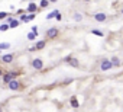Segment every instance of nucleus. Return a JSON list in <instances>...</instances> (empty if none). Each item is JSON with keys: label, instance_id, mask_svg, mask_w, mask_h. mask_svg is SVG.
Masks as SVG:
<instances>
[{"label": "nucleus", "instance_id": "20e7f679", "mask_svg": "<svg viewBox=\"0 0 123 112\" xmlns=\"http://www.w3.org/2000/svg\"><path fill=\"white\" fill-rule=\"evenodd\" d=\"M113 66H112V63H110V60H106L104 58L103 61H101V64H100V68L103 70V71H107V70H110Z\"/></svg>", "mask_w": 123, "mask_h": 112}, {"label": "nucleus", "instance_id": "cd10ccee", "mask_svg": "<svg viewBox=\"0 0 123 112\" xmlns=\"http://www.w3.org/2000/svg\"><path fill=\"white\" fill-rule=\"evenodd\" d=\"M84 2H91V0H84Z\"/></svg>", "mask_w": 123, "mask_h": 112}, {"label": "nucleus", "instance_id": "6ab92c4d", "mask_svg": "<svg viewBox=\"0 0 123 112\" xmlns=\"http://www.w3.org/2000/svg\"><path fill=\"white\" fill-rule=\"evenodd\" d=\"M20 22H29V19H28V16L23 13L22 16H20Z\"/></svg>", "mask_w": 123, "mask_h": 112}, {"label": "nucleus", "instance_id": "393cba45", "mask_svg": "<svg viewBox=\"0 0 123 112\" xmlns=\"http://www.w3.org/2000/svg\"><path fill=\"white\" fill-rule=\"evenodd\" d=\"M32 32H35V34H38V28H36V26H33V28H32Z\"/></svg>", "mask_w": 123, "mask_h": 112}, {"label": "nucleus", "instance_id": "4468645a", "mask_svg": "<svg viewBox=\"0 0 123 112\" xmlns=\"http://www.w3.org/2000/svg\"><path fill=\"white\" fill-rule=\"evenodd\" d=\"M36 36H38V34H35V32H29V34H28V39H29V41H33L35 38H36Z\"/></svg>", "mask_w": 123, "mask_h": 112}, {"label": "nucleus", "instance_id": "4be33fe9", "mask_svg": "<svg viewBox=\"0 0 123 112\" xmlns=\"http://www.w3.org/2000/svg\"><path fill=\"white\" fill-rule=\"evenodd\" d=\"M74 19H75V21H81V19H83V16H81L80 13H77V15L74 16Z\"/></svg>", "mask_w": 123, "mask_h": 112}, {"label": "nucleus", "instance_id": "9b49d317", "mask_svg": "<svg viewBox=\"0 0 123 112\" xmlns=\"http://www.w3.org/2000/svg\"><path fill=\"white\" fill-rule=\"evenodd\" d=\"M19 25H20V21H17V19H12V21L9 22V26H10V28H17Z\"/></svg>", "mask_w": 123, "mask_h": 112}, {"label": "nucleus", "instance_id": "c85d7f7f", "mask_svg": "<svg viewBox=\"0 0 123 112\" xmlns=\"http://www.w3.org/2000/svg\"><path fill=\"white\" fill-rule=\"evenodd\" d=\"M0 112H3V109H2V108H0Z\"/></svg>", "mask_w": 123, "mask_h": 112}, {"label": "nucleus", "instance_id": "7ed1b4c3", "mask_svg": "<svg viewBox=\"0 0 123 112\" xmlns=\"http://www.w3.org/2000/svg\"><path fill=\"white\" fill-rule=\"evenodd\" d=\"M32 67H33L35 70H41V68L44 67V61H42L41 58H33V60H32Z\"/></svg>", "mask_w": 123, "mask_h": 112}, {"label": "nucleus", "instance_id": "f8f14e48", "mask_svg": "<svg viewBox=\"0 0 123 112\" xmlns=\"http://www.w3.org/2000/svg\"><path fill=\"white\" fill-rule=\"evenodd\" d=\"M110 63H112V66H113V67H119V66H120V61H119V58H117V57H113V58L110 60Z\"/></svg>", "mask_w": 123, "mask_h": 112}, {"label": "nucleus", "instance_id": "f03ea898", "mask_svg": "<svg viewBox=\"0 0 123 112\" xmlns=\"http://www.w3.org/2000/svg\"><path fill=\"white\" fill-rule=\"evenodd\" d=\"M58 34H59V32H58V29H57V28H51V29H48V31H46V36H48L49 39L57 38Z\"/></svg>", "mask_w": 123, "mask_h": 112}, {"label": "nucleus", "instance_id": "6e6552de", "mask_svg": "<svg viewBox=\"0 0 123 112\" xmlns=\"http://www.w3.org/2000/svg\"><path fill=\"white\" fill-rule=\"evenodd\" d=\"M13 57H15L13 54H6V55H3V57H2V61H3L5 64H9V63L13 61Z\"/></svg>", "mask_w": 123, "mask_h": 112}, {"label": "nucleus", "instance_id": "bb28decb", "mask_svg": "<svg viewBox=\"0 0 123 112\" xmlns=\"http://www.w3.org/2000/svg\"><path fill=\"white\" fill-rule=\"evenodd\" d=\"M49 2H52V3H55V2H57V0H49Z\"/></svg>", "mask_w": 123, "mask_h": 112}, {"label": "nucleus", "instance_id": "dca6fc26", "mask_svg": "<svg viewBox=\"0 0 123 112\" xmlns=\"http://www.w3.org/2000/svg\"><path fill=\"white\" fill-rule=\"evenodd\" d=\"M6 48H10V44L9 42H2V44H0V51L6 50Z\"/></svg>", "mask_w": 123, "mask_h": 112}, {"label": "nucleus", "instance_id": "a211bd4d", "mask_svg": "<svg viewBox=\"0 0 123 112\" xmlns=\"http://www.w3.org/2000/svg\"><path fill=\"white\" fill-rule=\"evenodd\" d=\"M57 13H58V10H54V12H51V13L46 16V19H52V17H55V16H57Z\"/></svg>", "mask_w": 123, "mask_h": 112}, {"label": "nucleus", "instance_id": "423d86ee", "mask_svg": "<svg viewBox=\"0 0 123 112\" xmlns=\"http://www.w3.org/2000/svg\"><path fill=\"white\" fill-rule=\"evenodd\" d=\"M45 45H46V42H45V41H39V42H36V44H35V47L29 48V51H36V50H42V48H44Z\"/></svg>", "mask_w": 123, "mask_h": 112}, {"label": "nucleus", "instance_id": "b1692460", "mask_svg": "<svg viewBox=\"0 0 123 112\" xmlns=\"http://www.w3.org/2000/svg\"><path fill=\"white\" fill-rule=\"evenodd\" d=\"M61 17H62V16H61V13L58 12V13H57V16H55V19H57V21H61Z\"/></svg>", "mask_w": 123, "mask_h": 112}, {"label": "nucleus", "instance_id": "9d476101", "mask_svg": "<svg viewBox=\"0 0 123 112\" xmlns=\"http://www.w3.org/2000/svg\"><path fill=\"white\" fill-rule=\"evenodd\" d=\"M2 79H3V83H9L13 77H12V74L7 71V73H3V76H2Z\"/></svg>", "mask_w": 123, "mask_h": 112}, {"label": "nucleus", "instance_id": "5701e85b", "mask_svg": "<svg viewBox=\"0 0 123 112\" xmlns=\"http://www.w3.org/2000/svg\"><path fill=\"white\" fill-rule=\"evenodd\" d=\"M35 16H36V13H32V15H29V16H28V19H29V21H32V19H35Z\"/></svg>", "mask_w": 123, "mask_h": 112}, {"label": "nucleus", "instance_id": "f257e3e1", "mask_svg": "<svg viewBox=\"0 0 123 112\" xmlns=\"http://www.w3.org/2000/svg\"><path fill=\"white\" fill-rule=\"evenodd\" d=\"M7 87H9L10 90H19V89L22 87V84H20V82H19V80L12 79V80L7 83Z\"/></svg>", "mask_w": 123, "mask_h": 112}, {"label": "nucleus", "instance_id": "0eeeda50", "mask_svg": "<svg viewBox=\"0 0 123 112\" xmlns=\"http://www.w3.org/2000/svg\"><path fill=\"white\" fill-rule=\"evenodd\" d=\"M94 19L97 22H104V21L107 19V16H106V13H96L94 15Z\"/></svg>", "mask_w": 123, "mask_h": 112}, {"label": "nucleus", "instance_id": "c756f323", "mask_svg": "<svg viewBox=\"0 0 123 112\" xmlns=\"http://www.w3.org/2000/svg\"><path fill=\"white\" fill-rule=\"evenodd\" d=\"M122 15H123V9H122Z\"/></svg>", "mask_w": 123, "mask_h": 112}, {"label": "nucleus", "instance_id": "39448f33", "mask_svg": "<svg viewBox=\"0 0 123 112\" xmlns=\"http://www.w3.org/2000/svg\"><path fill=\"white\" fill-rule=\"evenodd\" d=\"M65 61H67L69 66H71V67H75V68L80 66V63H78V60H77V58H71V57H68V58H65Z\"/></svg>", "mask_w": 123, "mask_h": 112}, {"label": "nucleus", "instance_id": "1a4fd4ad", "mask_svg": "<svg viewBox=\"0 0 123 112\" xmlns=\"http://www.w3.org/2000/svg\"><path fill=\"white\" fill-rule=\"evenodd\" d=\"M36 10H38V6L35 3H29V6L26 7V12H29V13H35Z\"/></svg>", "mask_w": 123, "mask_h": 112}, {"label": "nucleus", "instance_id": "aec40b11", "mask_svg": "<svg viewBox=\"0 0 123 112\" xmlns=\"http://www.w3.org/2000/svg\"><path fill=\"white\" fill-rule=\"evenodd\" d=\"M91 32H93L94 35H97V36H103V32H100V31H97V29H93Z\"/></svg>", "mask_w": 123, "mask_h": 112}, {"label": "nucleus", "instance_id": "a878e982", "mask_svg": "<svg viewBox=\"0 0 123 112\" xmlns=\"http://www.w3.org/2000/svg\"><path fill=\"white\" fill-rule=\"evenodd\" d=\"M2 76H3V70H2V68H0V77H2Z\"/></svg>", "mask_w": 123, "mask_h": 112}, {"label": "nucleus", "instance_id": "412c9836", "mask_svg": "<svg viewBox=\"0 0 123 112\" xmlns=\"http://www.w3.org/2000/svg\"><path fill=\"white\" fill-rule=\"evenodd\" d=\"M6 16H7L6 12H0V19H6Z\"/></svg>", "mask_w": 123, "mask_h": 112}, {"label": "nucleus", "instance_id": "f3484780", "mask_svg": "<svg viewBox=\"0 0 123 112\" xmlns=\"http://www.w3.org/2000/svg\"><path fill=\"white\" fill-rule=\"evenodd\" d=\"M7 29H10V26H9V23L6 22V23H3V25H0V31H7Z\"/></svg>", "mask_w": 123, "mask_h": 112}, {"label": "nucleus", "instance_id": "2eb2a0df", "mask_svg": "<svg viewBox=\"0 0 123 112\" xmlns=\"http://www.w3.org/2000/svg\"><path fill=\"white\" fill-rule=\"evenodd\" d=\"M48 5H49V0H41V3H39V7H48Z\"/></svg>", "mask_w": 123, "mask_h": 112}, {"label": "nucleus", "instance_id": "ddd939ff", "mask_svg": "<svg viewBox=\"0 0 123 112\" xmlns=\"http://www.w3.org/2000/svg\"><path fill=\"white\" fill-rule=\"evenodd\" d=\"M71 106H73V108H78V106H80V105H78V101H77L75 96L71 98Z\"/></svg>", "mask_w": 123, "mask_h": 112}]
</instances>
